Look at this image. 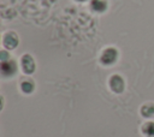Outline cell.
I'll list each match as a JSON object with an SVG mask.
<instances>
[{
    "label": "cell",
    "instance_id": "obj_12",
    "mask_svg": "<svg viewBox=\"0 0 154 137\" xmlns=\"http://www.w3.org/2000/svg\"><path fill=\"white\" fill-rule=\"evenodd\" d=\"M76 1H78V2H84V1H87V0H76Z\"/></svg>",
    "mask_w": 154,
    "mask_h": 137
},
{
    "label": "cell",
    "instance_id": "obj_3",
    "mask_svg": "<svg viewBox=\"0 0 154 137\" xmlns=\"http://www.w3.org/2000/svg\"><path fill=\"white\" fill-rule=\"evenodd\" d=\"M20 67H22V71L24 75L26 76H30L35 72L36 70V64H35V60L32 58L31 54H23L22 58H20Z\"/></svg>",
    "mask_w": 154,
    "mask_h": 137
},
{
    "label": "cell",
    "instance_id": "obj_9",
    "mask_svg": "<svg viewBox=\"0 0 154 137\" xmlns=\"http://www.w3.org/2000/svg\"><path fill=\"white\" fill-rule=\"evenodd\" d=\"M142 132L146 137H154V123L148 121L142 126Z\"/></svg>",
    "mask_w": 154,
    "mask_h": 137
},
{
    "label": "cell",
    "instance_id": "obj_5",
    "mask_svg": "<svg viewBox=\"0 0 154 137\" xmlns=\"http://www.w3.org/2000/svg\"><path fill=\"white\" fill-rule=\"evenodd\" d=\"M108 85H109V89L116 93V94H120L124 91V88H125V82L123 79L122 76L119 75H112L108 79Z\"/></svg>",
    "mask_w": 154,
    "mask_h": 137
},
{
    "label": "cell",
    "instance_id": "obj_6",
    "mask_svg": "<svg viewBox=\"0 0 154 137\" xmlns=\"http://www.w3.org/2000/svg\"><path fill=\"white\" fill-rule=\"evenodd\" d=\"M19 88H20L23 94L29 95V94L34 93V90H35V82L32 81V78H30L28 76H24L19 81Z\"/></svg>",
    "mask_w": 154,
    "mask_h": 137
},
{
    "label": "cell",
    "instance_id": "obj_10",
    "mask_svg": "<svg viewBox=\"0 0 154 137\" xmlns=\"http://www.w3.org/2000/svg\"><path fill=\"white\" fill-rule=\"evenodd\" d=\"M10 56L11 55H10L7 49H0V62H5V61L10 60L11 59Z\"/></svg>",
    "mask_w": 154,
    "mask_h": 137
},
{
    "label": "cell",
    "instance_id": "obj_1",
    "mask_svg": "<svg viewBox=\"0 0 154 137\" xmlns=\"http://www.w3.org/2000/svg\"><path fill=\"white\" fill-rule=\"evenodd\" d=\"M118 55H119V53L114 47H108L102 50V53L100 55V62L103 66H111L118 60Z\"/></svg>",
    "mask_w": 154,
    "mask_h": 137
},
{
    "label": "cell",
    "instance_id": "obj_2",
    "mask_svg": "<svg viewBox=\"0 0 154 137\" xmlns=\"http://www.w3.org/2000/svg\"><path fill=\"white\" fill-rule=\"evenodd\" d=\"M19 44V37L17 35L16 31H6L2 36V46L5 47V49L7 50H13L18 47Z\"/></svg>",
    "mask_w": 154,
    "mask_h": 137
},
{
    "label": "cell",
    "instance_id": "obj_4",
    "mask_svg": "<svg viewBox=\"0 0 154 137\" xmlns=\"http://www.w3.org/2000/svg\"><path fill=\"white\" fill-rule=\"evenodd\" d=\"M18 71L17 62L13 59H10L5 62H0V75L5 78L13 77Z\"/></svg>",
    "mask_w": 154,
    "mask_h": 137
},
{
    "label": "cell",
    "instance_id": "obj_7",
    "mask_svg": "<svg viewBox=\"0 0 154 137\" xmlns=\"http://www.w3.org/2000/svg\"><path fill=\"white\" fill-rule=\"evenodd\" d=\"M107 1L106 0H91L90 1V8L94 11V12H97V13H102L107 10Z\"/></svg>",
    "mask_w": 154,
    "mask_h": 137
},
{
    "label": "cell",
    "instance_id": "obj_8",
    "mask_svg": "<svg viewBox=\"0 0 154 137\" xmlns=\"http://www.w3.org/2000/svg\"><path fill=\"white\" fill-rule=\"evenodd\" d=\"M141 113L143 117L149 118L154 115V103H146L144 106H142L141 108Z\"/></svg>",
    "mask_w": 154,
    "mask_h": 137
},
{
    "label": "cell",
    "instance_id": "obj_11",
    "mask_svg": "<svg viewBox=\"0 0 154 137\" xmlns=\"http://www.w3.org/2000/svg\"><path fill=\"white\" fill-rule=\"evenodd\" d=\"M2 108H4V97L0 95V112L2 111Z\"/></svg>",
    "mask_w": 154,
    "mask_h": 137
}]
</instances>
